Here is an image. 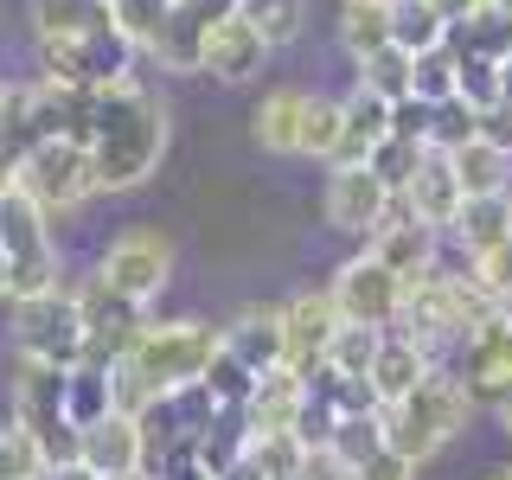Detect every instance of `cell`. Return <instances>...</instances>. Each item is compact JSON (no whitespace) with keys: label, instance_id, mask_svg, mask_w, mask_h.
Returning <instances> with one entry per match:
<instances>
[{"label":"cell","instance_id":"1","mask_svg":"<svg viewBox=\"0 0 512 480\" xmlns=\"http://www.w3.org/2000/svg\"><path fill=\"white\" fill-rule=\"evenodd\" d=\"M90 154H96V186L103 192H135L154 180L167 154V103L141 90V77H116L90 103Z\"/></svg>","mask_w":512,"mask_h":480},{"label":"cell","instance_id":"2","mask_svg":"<svg viewBox=\"0 0 512 480\" xmlns=\"http://www.w3.org/2000/svg\"><path fill=\"white\" fill-rule=\"evenodd\" d=\"M474 404H480V397L468 391V378L436 372V378L423 384V391H410L404 404L384 410V442H391L404 461H416V468H423V461L436 455L448 436H461V429H468Z\"/></svg>","mask_w":512,"mask_h":480},{"label":"cell","instance_id":"3","mask_svg":"<svg viewBox=\"0 0 512 480\" xmlns=\"http://www.w3.org/2000/svg\"><path fill=\"white\" fill-rule=\"evenodd\" d=\"M218 346H224V327H212V320H148V327L135 333V346H128V359H116V365H135V372L167 397V391L199 384L212 372Z\"/></svg>","mask_w":512,"mask_h":480},{"label":"cell","instance_id":"4","mask_svg":"<svg viewBox=\"0 0 512 480\" xmlns=\"http://www.w3.org/2000/svg\"><path fill=\"white\" fill-rule=\"evenodd\" d=\"M13 186L32 192V199L45 205V218H64V212H77V205H90L96 192H103L96 186V154H90V141H77V135L39 141V148L20 160Z\"/></svg>","mask_w":512,"mask_h":480},{"label":"cell","instance_id":"5","mask_svg":"<svg viewBox=\"0 0 512 480\" xmlns=\"http://www.w3.org/2000/svg\"><path fill=\"white\" fill-rule=\"evenodd\" d=\"M96 276L116 288L135 308H154L173 282V237L154 231V224H128L122 237H109L103 256H96Z\"/></svg>","mask_w":512,"mask_h":480},{"label":"cell","instance_id":"6","mask_svg":"<svg viewBox=\"0 0 512 480\" xmlns=\"http://www.w3.org/2000/svg\"><path fill=\"white\" fill-rule=\"evenodd\" d=\"M84 346H90V333H84L71 282H64L58 295H45V301H20V308H13V352H20V359L71 372V365H84Z\"/></svg>","mask_w":512,"mask_h":480},{"label":"cell","instance_id":"7","mask_svg":"<svg viewBox=\"0 0 512 480\" xmlns=\"http://www.w3.org/2000/svg\"><path fill=\"white\" fill-rule=\"evenodd\" d=\"M135 52L141 45L122 26L96 32V39H77V45H39V77L64 84V90H103L116 77H135Z\"/></svg>","mask_w":512,"mask_h":480},{"label":"cell","instance_id":"8","mask_svg":"<svg viewBox=\"0 0 512 480\" xmlns=\"http://www.w3.org/2000/svg\"><path fill=\"white\" fill-rule=\"evenodd\" d=\"M327 288H333V301H340V314L352 320V327L391 333L397 314H404V276H391L372 250H365V256H346V263L333 269Z\"/></svg>","mask_w":512,"mask_h":480},{"label":"cell","instance_id":"9","mask_svg":"<svg viewBox=\"0 0 512 480\" xmlns=\"http://www.w3.org/2000/svg\"><path fill=\"white\" fill-rule=\"evenodd\" d=\"M397 192L378 180L372 167H327V192H320V218L340 237H372Z\"/></svg>","mask_w":512,"mask_h":480},{"label":"cell","instance_id":"10","mask_svg":"<svg viewBox=\"0 0 512 480\" xmlns=\"http://www.w3.org/2000/svg\"><path fill=\"white\" fill-rule=\"evenodd\" d=\"M282 327H288V372H301V378L314 384L320 365H327L333 333L346 327V314H340V301H333V288H308V295L282 301Z\"/></svg>","mask_w":512,"mask_h":480},{"label":"cell","instance_id":"11","mask_svg":"<svg viewBox=\"0 0 512 480\" xmlns=\"http://www.w3.org/2000/svg\"><path fill=\"white\" fill-rule=\"evenodd\" d=\"M436 237H442V231H429V224L404 205V192H397L391 212H384V224L365 237V250H372L378 263L391 269V276H404V288H410V282H423L429 269H442V263H436Z\"/></svg>","mask_w":512,"mask_h":480},{"label":"cell","instance_id":"12","mask_svg":"<svg viewBox=\"0 0 512 480\" xmlns=\"http://www.w3.org/2000/svg\"><path fill=\"white\" fill-rule=\"evenodd\" d=\"M263 64H269V39L244 20V13H224V20L205 32V52H199L205 77H218V84H250Z\"/></svg>","mask_w":512,"mask_h":480},{"label":"cell","instance_id":"13","mask_svg":"<svg viewBox=\"0 0 512 480\" xmlns=\"http://www.w3.org/2000/svg\"><path fill=\"white\" fill-rule=\"evenodd\" d=\"M391 116H397L391 96L352 84V90L340 96V154H333V167H365V160H372L384 141H391Z\"/></svg>","mask_w":512,"mask_h":480},{"label":"cell","instance_id":"14","mask_svg":"<svg viewBox=\"0 0 512 480\" xmlns=\"http://www.w3.org/2000/svg\"><path fill=\"white\" fill-rule=\"evenodd\" d=\"M77 461H84L96 480L141 474V468H148V436H141V416L116 410V416H103V423H90L84 429V455H77Z\"/></svg>","mask_w":512,"mask_h":480},{"label":"cell","instance_id":"15","mask_svg":"<svg viewBox=\"0 0 512 480\" xmlns=\"http://www.w3.org/2000/svg\"><path fill=\"white\" fill-rule=\"evenodd\" d=\"M26 26L39 45H77L116 32V0H26Z\"/></svg>","mask_w":512,"mask_h":480},{"label":"cell","instance_id":"16","mask_svg":"<svg viewBox=\"0 0 512 480\" xmlns=\"http://www.w3.org/2000/svg\"><path fill=\"white\" fill-rule=\"evenodd\" d=\"M404 205L416 218L429 224V231H455V218H461V205H468V192H461V173H455V160L429 148L423 154V167H416V180L404 186Z\"/></svg>","mask_w":512,"mask_h":480},{"label":"cell","instance_id":"17","mask_svg":"<svg viewBox=\"0 0 512 480\" xmlns=\"http://www.w3.org/2000/svg\"><path fill=\"white\" fill-rule=\"evenodd\" d=\"M429 378H436V352H429L423 340H410V333H384V346H378V359H372V391H378V404H384V410L404 404V397L423 391Z\"/></svg>","mask_w":512,"mask_h":480},{"label":"cell","instance_id":"18","mask_svg":"<svg viewBox=\"0 0 512 480\" xmlns=\"http://www.w3.org/2000/svg\"><path fill=\"white\" fill-rule=\"evenodd\" d=\"M301 122H308V90L276 84V90H263V103H256V116H250V141L263 154L301 160Z\"/></svg>","mask_w":512,"mask_h":480},{"label":"cell","instance_id":"19","mask_svg":"<svg viewBox=\"0 0 512 480\" xmlns=\"http://www.w3.org/2000/svg\"><path fill=\"white\" fill-rule=\"evenodd\" d=\"M224 352H237V359H244L256 378H263V372H282V365H288L282 308H244L231 327H224Z\"/></svg>","mask_w":512,"mask_h":480},{"label":"cell","instance_id":"20","mask_svg":"<svg viewBox=\"0 0 512 480\" xmlns=\"http://www.w3.org/2000/svg\"><path fill=\"white\" fill-rule=\"evenodd\" d=\"M64 416H71L77 429L103 423V416H116V365H71V378H64Z\"/></svg>","mask_w":512,"mask_h":480},{"label":"cell","instance_id":"21","mask_svg":"<svg viewBox=\"0 0 512 480\" xmlns=\"http://www.w3.org/2000/svg\"><path fill=\"white\" fill-rule=\"evenodd\" d=\"M52 244V218H45V205L32 199V192L7 186L0 192V250L7 256H32Z\"/></svg>","mask_w":512,"mask_h":480},{"label":"cell","instance_id":"22","mask_svg":"<svg viewBox=\"0 0 512 480\" xmlns=\"http://www.w3.org/2000/svg\"><path fill=\"white\" fill-rule=\"evenodd\" d=\"M448 237L468 250V263H474V256H487L493 244H506V237H512V192H500V199H468Z\"/></svg>","mask_w":512,"mask_h":480},{"label":"cell","instance_id":"23","mask_svg":"<svg viewBox=\"0 0 512 480\" xmlns=\"http://www.w3.org/2000/svg\"><path fill=\"white\" fill-rule=\"evenodd\" d=\"M448 160H455L468 199H500V192H512V154L493 148V141H468V148H455Z\"/></svg>","mask_w":512,"mask_h":480},{"label":"cell","instance_id":"24","mask_svg":"<svg viewBox=\"0 0 512 480\" xmlns=\"http://www.w3.org/2000/svg\"><path fill=\"white\" fill-rule=\"evenodd\" d=\"M340 45L346 58H372L391 45V0H340Z\"/></svg>","mask_w":512,"mask_h":480},{"label":"cell","instance_id":"25","mask_svg":"<svg viewBox=\"0 0 512 480\" xmlns=\"http://www.w3.org/2000/svg\"><path fill=\"white\" fill-rule=\"evenodd\" d=\"M327 448L346 461V474H359L378 448H391V442H384V410H346V416H333Z\"/></svg>","mask_w":512,"mask_h":480},{"label":"cell","instance_id":"26","mask_svg":"<svg viewBox=\"0 0 512 480\" xmlns=\"http://www.w3.org/2000/svg\"><path fill=\"white\" fill-rule=\"evenodd\" d=\"M448 39H455V26H448L429 0H391V45H404L410 58H423Z\"/></svg>","mask_w":512,"mask_h":480},{"label":"cell","instance_id":"27","mask_svg":"<svg viewBox=\"0 0 512 480\" xmlns=\"http://www.w3.org/2000/svg\"><path fill=\"white\" fill-rule=\"evenodd\" d=\"M58 288H64L58 244H45L32 256H13V276H7V301H13V308H20V301H45V295H58Z\"/></svg>","mask_w":512,"mask_h":480},{"label":"cell","instance_id":"28","mask_svg":"<svg viewBox=\"0 0 512 480\" xmlns=\"http://www.w3.org/2000/svg\"><path fill=\"white\" fill-rule=\"evenodd\" d=\"M455 90H461V52H455V39H448V45H436V52L416 58L410 96L429 103V109H442V103H455Z\"/></svg>","mask_w":512,"mask_h":480},{"label":"cell","instance_id":"29","mask_svg":"<svg viewBox=\"0 0 512 480\" xmlns=\"http://www.w3.org/2000/svg\"><path fill=\"white\" fill-rule=\"evenodd\" d=\"M378 346H384V333L378 327H346L333 333V346H327V365H320V372L327 378H365L372 384V359H378Z\"/></svg>","mask_w":512,"mask_h":480},{"label":"cell","instance_id":"30","mask_svg":"<svg viewBox=\"0 0 512 480\" xmlns=\"http://www.w3.org/2000/svg\"><path fill=\"white\" fill-rule=\"evenodd\" d=\"M237 13L269 39V52H282V45L301 39V26H308V0H237Z\"/></svg>","mask_w":512,"mask_h":480},{"label":"cell","instance_id":"31","mask_svg":"<svg viewBox=\"0 0 512 480\" xmlns=\"http://www.w3.org/2000/svg\"><path fill=\"white\" fill-rule=\"evenodd\" d=\"M340 154V96L308 90V122H301V160H327Z\"/></svg>","mask_w":512,"mask_h":480},{"label":"cell","instance_id":"32","mask_svg":"<svg viewBox=\"0 0 512 480\" xmlns=\"http://www.w3.org/2000/svg\"><path fill=\"white\" fill-rule=\"evenodd\" d=\"M410 77H416V58L404 52V45H384V52L359 58V84L378 90V96H391V103H404V96H410Z\"/></svg>","mask_w":512,"mask_h":480},{"label":"cell","instance_id":"33","mask_svg":"<svg viewBox=\"0 0 512 480\" xmlns=\"http://www.w3.org/2000/svg\"><path fill=\"white\" fill-rule=\"evenodd\" d=\"M468 141H480V109H468L461 96L442 103V109H429V148L436 154H455V148H468Z\"/></svg>","mask_w":512,"mask_h":480},{"label":"cell","instance_id":"34","mask_svg":"<svg viewBox=\"0 0 512 480\" xmlns=\"http://www.w3.org/2000/svg\"><path fill=\"white\" fill-rule=\"evenodd\" d=\"M52 474V461H45V448L26 436L20 423L0 429V480H45Z\"/></svg>","mask_w":512,"mask_h":480},{"label":"cell","instance_id":"35","mask_svg":"<svg viewBox=\"0 0 512 480\" xmlns=\"http://www.w3.org/2000/svg\"><path fill=\"white\" fill-rule=\"evenodd\" d=\"M205 391H212L224 410H244L250 397H256V372H250L244 359H237V352H224V346H218L212 372H205Z\"/></svg>","mask_w":512,"mask_h":480},{"label":"cell","instance_id":"36","mask_svg":"<svg viewBox=\"0 0 512 480\" xmlns=\"http://www.w3.org/2000/svg\"><path fill=\"white\" fill-rule=\"evenodd\" d=\"M423 141H404V135H391V141H384V148L372 154V160H365V167H372L378 173V180L384 186H391V192H404L410 180H416V167H423Z\"/></svg>","mask_w":512,"mask_h":480},{"label":"cell","instance_id":"37","mask_svg":"<svg viewBox=\"0 0 512 480\" xmlns=\"http://www.w3.org/2000/svg\"><path fill=\"white\" fill-rule=\"evenodd\" d=\"M455 96H461L468 109H493V103H506V77H500V64L461 52V90H455Z\"/></svg>","mask_w":512,"mask_h":480},{"label":"cell","instance_id":"38","mask_svg":"<svg viewBox=\"0 0 512 480\" xmlns=\"http://www.w3.org/2000/svg\"><path fill=\"white\" fill-rule=\"evenodd\" d=\"M468 276H474L480 288H487V295L500 301V308H512V237H506V244H493L487 256H474V263H468Z\"/></svg>","mask_w":512,"mask_h":480},{"label":"cell","instance_id":"39","mask_svg":"<svg viewBox=\"0 0 512 480\" xmlns=\"http://www.w3.org/2000/svg\"><path fill=\"white\" fill-rule=\"evenodd\" d=\"M288 480H352V474H346V461L333 455L327 442H308V455H301V468L288 474Z\"/></svg>","mask_w":512,"mask_h":480},{"label":"cell","instance_id":"40","mask_svg":"<svg viewBox=\"0 0 512 480\" xmlns=\"http://www.w3.org/2000/svg\"><path fill=\"white\" fill-rule=\"evenodd\" d=\"M224 13H237V0H173V20H186L192 32H212Z\"/></svg>","mask_w":512,"mask_h":480},{"label":"cell","instance_id":"41","mask_svg":"<svg viewBox=\"0 0 512 480\" xmlns=\"http://www.w3.org/2000/svg\"><path fill=\"white\" fill-rule=\"evenodd\" d=\"M352 480H416V461H404L397 448H378V455L365 461V468L352 474Z\"/></svg>","mask_w":512,"mask_h":480},{"label":"cell","instance_id":"42","mask_svg":"<svg viewBox=\"0 0 512 480\" xmlns=\"http://www.w3.org/2000/svg\"><path fill=\"white\" fill-rule=\"evenodd\" d=\"M480 141H493V148H506V154H512V103L480 109Z\"/></svg>","mask_w":512,"mask_h":480},{"label":"cell","instance_id":"43","mask_svg":"<svg viewBox=\"0 0 512 480\" xmlns=\"http://www.w3.org/2000/svg\"><path fill=\"white\" fill-rule=\"evenodd\" d=\"M429 7H436L448 26H468V20H480V13L493 7V0H429Z\"/></svg>","mask_w":512,"mask_h":480},{"label":"cell","instance_id":"44","mask_svg":"<svg viewBox=\"0 0 512 480\" xmlns=\"http://www.w3.org/2000/svg\"><path fill=\"white\" fill-rule=\"evenodd\" d=\"M218 480H269V468H263V461L250 455V448H244V455H237V461H231V468H224Z\"/></svg>","mask_w":512,"mask_h":480},{"label":"cell","instance_id":"45","mask_svg":"<svg viewBox=\"0 0 512 480\" xmlns=\"http://www.w3.org/2000/svg\"><path fill=\"white\" fill-rule=\"evenodd\" d=\"M45 480H96V474L84 468V461H71V468H52V474H45Z\"/></svg>","mask_w":512,"mask_h":480},{"label":"cell","instance_id":"46","mask_svg":"<svg viewBox=\"0 0 512 480\" xmlns=\"http://www.w3.org/2000/svg\"><path fill=\"white\" fill-rule=\"evenodd\" d=\"M493 416H500V429L512 436V397H500V404H493Z\"/></svg>","mask_w":512,"mask_h":480},{"label":"cell","instance_id":"47","mask_svg":"<svg viewBox=\"0 0 512 480\" xmlns=\"http://www.w3.org/2000/svg\"><path fill=\"white\" fill-rule=\"evenodd\" d=\"M7 276H13V256L0 250V301H7Z\"/></svg>","mask_w":512,"mask_h":480},{"label":"cell","instance_id":"48","mask_svg":"<svg viewBox=\"0 0 512 480\" xmlns=\"http://www.w3.org/2000/svg\"><path fill=\"white\" fill-rule=\"evenodd\" d=\"M493 13H500V20L512 26V0H493Z\"/></svg>","mask_w":512,"mask_h":480},{"label":"cell","instance_id":"49","mask_svg":"<svg viewBox=\"0 0 512 480\" xmlns=\"http://www.w3.org/2000/svg\"><path fill=\"white\" fill-rule=\"evenodd\" d=\"M500 77H506V103H512V58H506V64H500Z\"/></svg>","mask_w":512,"mask_h":480},{"label":"cell","instance_id":"50","mask_svg":"<svg viewBox=\"0 0 512 480\" xmlns=\"http://www.w3.org/2000/svg\"><path fill=\"white\" fill-rule=\"evenodd\" d=\"M487 480H512V468H493V474H487Z\"/></svg>","mask_w":512,"mask_h":480},{"label":"cell","instance_id":"51","mask_svg":"<svg viewBox=\"0 0 512 480\" xmlns=\"http://www.w3.org/2000/svg\"><path fill=\"white\" fill-rule=\"evenodd\" d=\"M128 480H154V474H148V468H141V474H128Z\"/></svg>","mask_w":512,"mask_h":480},{"label":"cell","instance_id":"52","mask_svg":"<svg viewBox=\"0 0 512 480\" xmlns=\"http://www.w3.org/2000/svg\"><path fill=\"white\" fill-rule=\"evenodd\" d=\"M0 109H7V84H0Z\"/></svg>","mask_w":512,"mask_h":480}]
</instances>
